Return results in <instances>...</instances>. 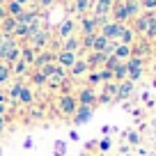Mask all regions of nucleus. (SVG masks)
I'll return each mask as SVG.
<instances>
[{
    "mask_svg": "<svg viewBox=\"0 0 156 156\" xmlns=\"http://www.w3.org/2000/svg\"><path fill=\"white\" fill-rule=\"evenodd\" d=\"M19 58H21V44H19V39L5 34V37H2V44H0V62L14 64Z\"/></svg>",
    "mask_w": 156,
    "mask_h": 156,
    "instance_id": "obj_1",
    "label": "nucleus"
},
{
    "mask_svg": "<svg viewBox=\"0 0 156 156\" xmlns=\"http://www.w3.org/2000/svg\"><path fill=\"white\" fill-rule=\"evenodd\" d=\"M55 108H58L60 115L71 117L73 112H76V108H78L76 94H58V97H55Z\"/></svg>",
    "mask_w": 156,
    "mask_h": 156,
    "instance_id": "obj_2",
    "label": "nucleus"
},
{
    "mask_svg": "<svg viewBox=\"0 0 156 156\" xmlns=\"http://www.w3.org/2000/svg\"><path fill=\"white\" fill-rule=\"evenodd\" d=\"M78 99V106H90V108H97L99 103V92L90 85H83V87H78V92H73Z\"/></svg>",
    "mask_w": 156,
    "mask_h": 156,
    "instance_id": "obj_3",
    "label": "nucleus"
},
{
    "mask_svg": "<svg viewBox=\"0 0 156 156\" xmlns=\"http://www.w3.org/2000/svg\"><path fill=\"white\" fill-rule=\"evenodd\" d=\"M142 71H145V60L142 58H129L126 60V78L131 83H138V80H140Z\"/></svg>",
    "mask_w": 156,
    "mask_h": 156,
    "instance_id": "obj_4",
    "label": "nucleus"
},
{
    "mask_svg": "<svg viewBox=\"0 0 156 156\" xmlns=\"http://www.w3.org/2000/svg\"><path fill=\"white\" fill-rule=\"evenodd\" d=\"M28 44L32 46L34 51H44L46 46L51 44V32H48L46 28H39L37 32H32V34L28 37Z\"/></svg>",
    "mask_w": 156,
    "mask_h": 156,
    "instance_id": "obj_5",
    "label": "nucleus"
},
{
    "mask_svg": "<svg viewBox=\"0 0 156 156\" xmlns=\"http://www.w3.org/2000/svg\"><path fill=\"white\" fill-rule=\"evenodd\" d=\"M122 28H124L122 23H115V21L110 19L106 25H101V28H99V34H103L108 41H117V39H119V32H122Z\"/></svg>",
    "mask_w": 156,
    "mask_h": 156,
    "instance_id": "obj_6",
    "label": "nucleus"
},
{
    "mask_svg": "<svg viewBox=\"0 0 156 156\" xmlns=\"http://www.w3.org/2000/svg\"><path fill=\"white\" fill-rule=\"evenodd\" d=\"M110 19L115 21V23H122V25H126V21L131 19V16H129V12H126V5H124V0H115V2H112Z\"/></svg>",
    "mask_w": 156,
    "mask_h": 156,
    "instance_id": "obj_7",
    "label": "nucleus"
},
{
    "mask_svg": "<svg viewBox=\"0 0 156 156\" xmlns=\"http://www.w3.org/2000/svg\"><path fill=\"white\" fill-rule=\"evenodd\" d=\"M106 60H108V55H106V53H99V51H90L87 58H85V62H87L90 71H97V69H103Z\"/></svg>",
    "mask_w": 156,
    "mask_h": 156,
    "instance_id": "obj_8",
    "label": "nucleus"
},
{
    "mask_svg": "<svg viewBox=\"0 0 156 156\" xmlns=\"http://www.w3.org/2000/svg\"><path fill=\"white\" fill-rule=\"evenodd\" d=\"M117 97V83L110 80V83H101V94H99V103H110L115 101Z\"/></svg>",
    "mask_w": 156,
    "mask_h": 156,
    "instance_id": "obj_9",
    "label": "nucleus"
},
{
    "mask_svg": "<svg viewBox=\"0 0 156 156\" xmlns=\"http://www.w3.org/2000/svg\"><path fill=\"white\" fill-rule=\"evenodd\" d=\"M99 32V23L94 16H83L80 19V37H92Z\"/></svg>",
    "mask_w": 156,
    "mask_h": 156,
    "instance_id": "obj_10",
    "label": "nucleus"
},
{
    "mask_svg": "<svg viewBox=\"0 0 156 156\" xmlns=\"http://www.w3.org/2000/svg\"><path fill=\"white\" fill-rule=\"evenodd\" d=\"M78 58H80V55L71 53V51H58V53H55V62H58L62 69H71L73 62H76Z\"/></svg>",
    "mask_w": 156,
    "mask_h": 156,
    "instance_id": "obj_11",
    "label": "nucleus"
},
{
    "mask_svg": "<svg viewBox=\"0 0 156 156\" xmlns=\"http://www.w3.org/2000/svg\"><path fill=\"white\" fill-rule=\"evenodd\" d=\"M133 90H136V83H131V80H122V83H117V97L115 101H126V99H131Z\"/></svg>",
    "mask_w": 156,
    "mask_h": 156,
    "instance_id": "obj_12",
    "label": "nucleus"
},
{
    "mask_svg": "<svg viewBox=\"0 0 156 156\" xmlns=\"http://www.w3.org/2000/svg\"><path fill=\"white\" fill-rule=\"evenodd\" d=\"M112 0H92V16H110Z\"/></svg>",
    "mask_w": 156,
    "mask_h": 156,
    "instance_id": "obj_13",
    "label": "nucleus"
},
{
    "mask_svg": "<svg viewBox=\"0 0 156 156\" xmlns=\"http://www.w3.org/2000/svg\"><path fill=\"white\" fill-rule=\"evenodd\" d=\"M51 62H55L53 51H48V48L37 51V58H34V62H32V69H41V67H46V64H51Z\"/></svg>",
    "mask_w": 156,
    "mask_h": 156,
    "instance_id": "obj_14",
    "label": "nucleus"
},
{
    "mask_svg": "<svg viewBox=\"0 0 156 156\" xmlns=\"http://www.w3.org/2000/svg\"><path fill=\"white\" fill-rule=\"evenodd\" d=\"M16 103H19V106H25V108L34 106V92L30 90V85L23 83V87L19 90V97H16Z\"/></svg>",
    "mask_w": 156,
    "mask_h": 156,
    "instance_id": "obj_15",
    "label": "nucleus"
},
{
    "mask_svg": "<svg viewBox=\"0 0 156 156\" xmlns=\"http://www.w3.org/2000/svg\"><path fill=\"white\" fill-rule=\"evenodd\" d=\"M92 115H94V108H90V106H78L76 108V112H73V122L76 124H87L90 119H92Z\"/></svg>",
    "mask_w": 156,
    "mask_h": 156,
    "instance_id": "obj_16",
    "label": "nucleus"
},
{
    "mask_svg": "<svg viewBox=\"0 0 156 156\" xmlns=\"http://www.w3.org/2000/svg\"><path fill=\"white\" fill-rule=\"evenodd\" d=\"M12 67V76H16V78H21V80H23L25 76H30V71H32V67H30L28 62H25V60H16L14 64H9Z\"/></svg>",
    "mask_w": 156,
    "mask_h": 156,
    "instance_id": "obj_17",
    "label": "nucleus"
},
{
    "mask_svg": "<svg viewBox=\"0 0 156 156\" xmlns=\"http://www.w3.org/2000/svg\"><path fill=\"white\" fill-rule=\"evenodd\" d=\"M73 30H76V21H73V19H64L62 23L58 25V39H60V41H64L67 37H71V34H73Z\"/></svg>",
    "mask_w": 156,
    "mask_h": 156,
    "instance_id": "obj_18",
    "label": "nucleus"
},
{
    "mask_svg": "<svg viewBox=\"0 0 156 156\" xmlns=\"http://www.w3.org/2000/svg\"><path fill=\"white\" fill-rule=\"evenodd\" d=\"M149 53H151V48H149V41H147V39L136 41V44L131 46V58H142V60H145Z\"/></svg>",
    "mask_w": 156,
    "mask_h": 156,
    "instance_id": "obj_19",
    "label": "nucleus"
},
{
    "mask_svg": "<svg viewBox=\"0 0 156 156\" xmlns=\"http://www.w3.org/2000/svg\"><path fill=\"white\" fill-rule=\"evenodd\" d=\"M149 16H151V14H147V12H145V14H138L136 19H133V25H131V28H133V32H136V34H142V37H145L147 23H149Z\"/></svg>",
    "mask_w": 156,
    "mask_h": 156,
    "instance_id": "obj_20",
    "label": "nucleus"
},
{
    "mask_svg": "<svg viewBox=\"0 0 156 156\" xmlns=\"http://www.w3.org/2000/svg\"><path fill=\"white\" fill-rule=\"evenodd\" d=\"M67 71H69V78H80L83 73L90 71V67H87V62H85V58H78L76 62H73V67L67 69Z\"/></svg>",
    "mask_w": 156,
    "mask_h": 156,
    "instance_id": "obj_21",
    "label": "nucleus"
},
{
    "mask_svg": "<svg viewBox=\"0 0 156 156\" xmlns=\"http://www.w3.org/2000/svg\"><path fill=\"white\" fill-rule=\"evenodd\" d=\"M117 44H124V46H133V44H136V32H133V28L124 25L122 32H119V39H117Z\"/></svg>",
    "mask_w": 156,
    "mask_h": 156,
    "instance_id": "obj_22",
    "label": "nucleus"
},
{
    "mask_svg": "<svg viewBox=\"0 0 156 156\" xmlns=\"http://www.w3.org/2000/svg\"><path fill=\"white\" fill-rule=\"evenodd\" d=\"M7 85H9V87H7L5 92H7V99H9V106H16V97H19V90L23 87V80L19 78V80H14V83H7Z\"/></svg>",
    "mask_w": 156,
    "mask_h": 156,
    "instance_id": "obj_23",
    "label": "nucleus"
},
{
    "mask_svg": "<svg viewBox=\"0 0 156 156\" xmlns=\"http://www.w3.org/2000/svg\"><path fill=\"white\" fill-rule=\"evenodd\" d=\"M71 9L76 12V14L80 16V19H83V16H87V12L92 9V0H73Z\"/></svg>",
    "mask_w": 156,
    "mask_h": 156,
    "instance_id": "obj_24",
    "label": "nucleus"
},
{
    "mask_svg": "<svg viewBox=\"0 0 156 156\" xmlns=\"http://www.w3.org/2000/svg\"><path fill=\"white\" fill-rule=\"evenodd\" d=\"M62 51H71V53H80V37L71 34L62 41Z\"/></svg>",
    "mask_w": 156,
    "mask_h": 156,
    "instance_id": "obj_25",
    "label": "nucleus"
},
{
    "mask_svg": "<svg viewBox=\"0 0 156 156\" xmlns=\"http://www.w3.org/2000/svg\"><path fill=\"white\" fill-rule=\"evenodd\" d=\"M16 19H12V16H7V19L0 21V32L2 34H9V37H14V30H16Z\"/></svg>",
    "mask_w": 156,
    "mask_h": 156,
    "instance_id": "obj_26",
    "label": "nucleus"
},
{
    "mask_svg": "<svg viewBox=\"0 0 156 156\" xmlns=\"http://www.w3.org/2000/svg\"><path fill=\"white\" fill-rule=\"evenodd\" d=\"M108 46V39L103 37V34H92V46H90V51H99V53H103Z\"/></svg>",
    "mask_w": 156,
    "mask_h": 156,
    "instance_id": "obj_27",
    "label": "nucleus"
},
{
    "mask_svg": "<svg viewBox=\"0 0 156 156\" xmlns=\"http://www.w3.org/2000/svg\"><path fill=\"white\" fill-rule=\"evenodd\" d=\"M34 58H37V51H34L30 44H23V46H21V60H25V62H28L30 67H32Z\"/></svg>",
    "mask_w": 156,
    "mask_h": 156,
    "instance_id": "obj_28",
    "label": "nucleus"
},
{
    "mask_svg": "<svg viewBox=\"0 0 156 156\" xmlns=\"http://www.w3.org/2000/svg\"><path fill=\"white\" fill-rule=\"evenodd\" d=\"M115 55L119 62H126L129 58H131V46H124V44H117V48H115Z\"/></svg>",
    "mask_w": 156,
    "mask_h": 156,
    "instance_id": "obj_29",
    "label": "nucleus"
},
{
    "mask_svg": "<svg viewBox=\"0 0 156 156\" xmlns=\"http://www.w3.org/2000/svg\"><path fill=\"white\" fill-rule=\"evenodd\" d=\"M23 9H25V7H21L19 2H14V0H7V2H5V12H7V16H12V19H16Z\"/></svg>",
    "mask_w": 156,
    "mask_h": 156,
    "instance_id": "obj_30",
    "label": "nucleus"
},
{
    "mask_svg": "<svg viewBox=\"0 0 156 156\" xmlns=\"http://www.w3.org/2000/svg\"><path fill=\"white\" fill-rule=\"evenodd\" d=\"M112 80H115V83L126 80V62H119L115 69H112Z\"/></svg>",
    "mask_w": 156,
    "mask_h": 156,
    "instance_id": "obj_31",
    "label": "nucleus"
},
{
    "mask_svg": "<svg viewBox=\"0 0 156 156\" xmlns=\"http://www.w3.org/2000/svg\"><path fill=\"white\" fill-rule=\"evenodd\" d=\"M9 80H12V67L5 64V62H0V87L7 85Z\"/></svg>",
    "mask_w": 156,
    "mask_h": 156,
    "instance_id": "obj_32",
    "label": "nucleus"
},
{
    "mask_svg": "<svg viewBox=\"0 0 156 156\" xmlns=\"http://www.w3.org/2000/svg\"><path fill=\"white\" fill-rule=\"evenodd\" d=\"M124 5H126V12H129V16L131 19H136L138 14H140V0H124Z\"/></svg>",
    "mask_w": 156,
    "mask_h": 156,
    "instance_id": "obj_33",
    "label": "nucleus"
},
{
    "mask_svg": "<svg viewBox=\"0 0 156 156\" xmlns=\"http://www.w3.org/2000/svg\"><path fill=\"white\" fill-rule=\"evenodd\" d=\"M101 83H103V80H101L99 69H97V71H87V83H85V85H90V87L97 90V87H101Z\"/></svg>",
    "mask_w": 156,
    "mask_h": 156,
    "instance_id": "obj_34",
    "label": "nucleus"
},
{
    "mask_svg": "<svg viewBox=\"0 0 156 156\" xmlns=\"http://www.w3.org/2000/svg\"><path fill=\"white\" fill-rule=\"evenodd\" d=\"M30 80H32V85H39V87L48 83V78L39 71V69H32V71H30Z\"/></svg>",
    "mask_w": 156,
    "mask_h": 156,
    "instance_id": "obj_35",
    "label": "nucleus"
},
{
    "mask_svg": "<svg viewBox=\"0 0 156 156\" xmlns=\"http://www.w3.org/2000/svg\"><path fill=\"white\" fill-rule=\"evenodd\" d=\"M145 39H147V41H149V39L154 41V39H156V14H151V16H149V23H147Z\"/></svg>",
    "mask_w": 156,
    "mask_h": 156,
    "instance_id": "obj_36",
    "label": "nucleus"
},
{
    "mask_svg": "<svg viewBox=\"0 0 156 156\" xmlns=\"http://www.w3.org/2000/svg\"><path fill=\"white\" fill-rule=\"evenodd\" d=\"M140 7L147 12V14H154L156 12V0H140Z\"/></svg>",
    "mask_w": 156,
    "mask_h": 156,
    "instance_id": "obj_37",
    "label": "nucleus"
},
{
    "mask_svg": "<svg viewBox=\"0 0 156 156\" xmlns=\"http://www.w3.org/2000/svg\"><path fill=\"white\" fill-rule=\"evenodd\" d=\"M97 147L101 149V154H106V151H108V149L112 147V140H110V138H101V140L97 142Z\"/></svg>",
    "mask_w": 156,
    "mask_h": 156,
    "instance_id": "obj_38",
    "label": "nucleus"
},
{
    "mask_svg": "<svg viewBox=\"0 0 156 156\" xmlns=\"http://www.w3.org/2000/svg\"><path fill=\"white\" fill-rule=\"evenodd\" d=\"M119 64V60L115 58V55H108V60H106V64H103V69H108V71H112V69Z\"/></svg>",
    "mask_w": 156,
    "mask_h": 156,
    "instance_id": "obj_39",
    "label": "nucleus"
},
{
    "mask_svg": "<svg viewBox=\"0 0 156 156\" xmlns=\"http://www.w3.org/2000/svg\"><path fill=\"white\" fill-rule=\"evenodd\" d=\"M99 73H101L103 83H110V80H112V71H108V69H99Z\"/></svg>",
    "mask_w": 156,
    "mask_h": 156,
    "instance_id": "obj_40",
    "label": "nucleus"
},
{
    "mask_svg": "<svg viewBox=\"0 0 156 156\" xmlns=\"http://www.w3.org/2000/svg\"><path fill=\"white\" fill-rule=\"evenodd\" d=\"M55 151H58V156H64V154H67V145H64L62 140H58V142H55Z\"/></svg>",
    "mask_w": 156,
    "mask_h": 156,
    "instance_id": "obj_41",
    "label": "nucleus"
},
{
    "mask_svg": "<svg viewBox=\"0 0 156 156\" xmlns=\"http://www.w3.org/2000/svg\"><path fill=\"white\" fill-rule=\"evenodd\" d=\"M53 2H55V0H37V7H41V9H48Z\"/></svg>",
    "mask_w": 156,
    "mask_h": 156,
    "instance_id": "obj_42",
    "label": "nucleus"
},
{
    "mask_svg": "<svg viewBox=\"0 0 156 156\" xmlns=\"http://www.w3.org/2000/svg\"><path fill=\"white\" fill-rule=\"evenodd\" d=\"M0 103H5V106H9V99H7V92L2 87H0Z\"/></svg>",
    "mask_w": 156,
    "mask_h": 156,
    "instance_id": "obj_43",
    "label": "nucleus"
},
{
    "mask_svg": "<svg viewBox=\"0 0 156 156\" xmlns=\"http://www.w3.org/2000/svg\"><path fill=\"white\" fill-rule=\"evenodd\" d=\"M129 140H131V145H138V142H140V140H138V133H136V131L129 133Z\"/></svg>",
    "mask_w": 156,
    "mask_h": 156,
    "instance_id": "obj_44",
    "label": "nucleus"
},
{
    "mask_svg": "<svg viewBox=\"0 0 156 156\" xmlns=\"http://www.w3.org/2000/svg\"><path fill=\"white\" fill-rule=\"evenodd\" d=\"M5 126H7V117H2V115H0V136H2V131H5Z\"/></svg>",
    "mask_w": 156,
    "mask_h": 156,
    "instance_id": "obj_45",
    "label": "nucleus"
},
{
    "mask_svg": "<svg viewBox=\"0 0 156 156\" xmlns=\"http://www.w3.org/2000/svg\"><path fill=\"white\" fill-rule=\"evenodd\" d=\"M7 108H9V106H5V103H0V115H2V117H7Z\"/></svg>",
    "mask_w": 156,
    "mask_h": 156,
    "instance_id": "obj_46",
    "label": "nucleus"
},
{
    "mask_svg": "<svg viewBox=\"0 0 156 156\" xmlns=\"http://www.w3.org/2000/svg\"><path fill=\"white\" fill-rule=\"evenodd\" d=\"M2 19H7V12H5V5L0 7V21H2Z\"/></svg>",
    "mask_w": 156,
    "mask_h": 156,
    "instance_id": "obj_47",
    "label": "nucleus"
},
{
    "mask_svg": "<svg viewBox=\"0 0 156 156\" xmlns=\"http://www.w3.org/2000/svg\"><path fill=\"white\" fill-rule=\"evenodd\" d=\"M69 138H71V140H80V136H78L76 131H71V133H69Z\"/></svg>",
    "mask_w": 156,
    "mask_h": 156,
    "instance_id": "obj_48",
    "label": "nucleus"
},
{
    "mask_svg": "<svg viewBox=\"0 0 156 156\" xmlns=\"http://www.w3.org/2000/svg\"><path fill=\"white\" fill-rule=\"evenodd\" d=\"M14 2H19L21 7H25V5H28V2H30V0H14Z\"/></svg>",
    "mask_w": 156,
    "mask_h": 156,
    "instance_id": "obj_49",
    "label": "nucleus"
},
{
    "mask_svg": "<svg viewBox=\"0 0 156 156\" xmlns=\"http://www.w3.org/2000/svg\"><path fill=\"white\" fill-rule=\"evenodd\" d=\"M5 2H7V0H0V7H2V5H5Z\"/></svg>",
    "mask_w": 156,
    "mask_h": 156,
    "instance_id": "obj_50",
    "label": "nucleus"
},
{
    "mask_svg": "<svg viewBox=\"0 0 156 156\" xmlns=\"http://www.w3.org/2000/svg\"><path fill=\"white\" fill-rule=\"evenodd\" d=\"M2 37H5V34H2V32H0V44H2Z\"/></svg>",
    "mask_w": 156,
    "mask_h": 156,
    "instance_id": "obj_51",
    "label": "nucleus"
},
{
    "mask_svg": "<svg viewBox=\"0 0 156 156\" xmlns=\"http://www.w3.org/2000/svg\"><path fill=\"white\" fill-rule=\"evenodd\" d=\"M151 44H154V48H156V39H154V41H151Z\"/></svg>",
    "mask_w": 156,
    "mask_h": 156,
    "instance_id": "obj_52",
    "label": "nucleus"
},
{
    "mask_svg": "<svg viewBox=\"0 0 156 156\" xmlns=\"http://www.w3.org/2000/svg\"><path fill=\"white\" fill-rule=\"evenodd\" d=\"M154 71H156V64H154Z\"/></svg>",
    "mask_w": 156,
    "mask_h": 156,
    "instance_id": "obj_53",
    "label": "nucleus"
},
{
    "mask_svg": "<svg viewBox=\"0 0 156 156\" xmlns=\"http://www.w3.org/2000/svg\"><path fill=\"white\" fill-rule=\"evenodd\" d=\"M99 156H106V154H99Z\"/></svg>",
    "mask_w": 156,
    "mask_h": 156,
    "instance_id": "obj_54",
    "label": "nucleus"
},
{
    "mask_svg": "<svg viewBox=\"0 0 156 156\" xmlns=\"http://www.w3.org/2000/svg\"><path fill=\"white\" fill-rule=\"evenodd\" d=\"M112 2H115V0H112Z\"/></svg>",
    "mask_w": 156,
    "mask_h": 156,
    "instance_id": "obj_55",
    "label": "nucleus"
}]
</instances>
